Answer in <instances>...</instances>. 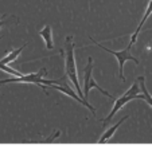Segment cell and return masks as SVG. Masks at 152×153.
<instances>
[{
	"label": "cell",
	"instance_id": "8fae6325",
	"mask_svg": "<svg viewBox=\"0 0 152 153\" xmlns=\"http://www.w3.org/2000/svg\"><path fill=\"white\" fill-rule=\"evenodd\" d=\"M137 81H139V83H140V89H142V93H143V95H144V98L143 100L145 101V102L148 103V105L152 108V95L150 94V91H148V89L145 87V83H144V76H139L137 78Z\"/></svg>",
	"mask_w": 152,
	"mask_h": 153
},
{
	"label": "cell",
	"instance_id": "9a60e30c",
	"mask_svg": "<svg viewBox=\"0 0 152 153\" xmlns=\"http://www.w3.org/2000/svg\"><path fill=\"white\" fill-rule=\"evenodd\" d=\"M0 39H1V36H0Z\"/></svg>",
	"mask_w": 152,
	"mask_h": 153
},
{
	"label": "cell",
	"instance_id": "4fadbf2b",
	"mask_svg": "<svg viewBox=\"0 0 152 153\" xmlns=\"http://www.w3.org/2000/svg\"><path fill=\"white\" fill-rule=\"evenodd\" d=\"M59 130H54V133H53V136H50L48 138H46V140H40V141H24V143H39V144H42V143H53L54 140H55L57 137H59Z\"/></svg>",
	"mask_w": 152,
	"mask_h": 153
},
{
	"label": "cell",
	"instance_id": "7a4b0ae2",
	"mask_svg": "<svg viewBox=\"0 0 152 153\" xmlns=\"http://www.w3.org/2000/svg\"><path fill=\"white\" fill-rule=\"evenodd\" d=\"M46 73H47V70H46L45 67H42V69H40L38 73L23 74V75H20V76H16V78H15V75H13L12 78L1 79V81H0V85H4V83H31V85H37V86H39L40 89H43V91L47 93L46 87L51 86V85L59 83V82H61V79H59V81L47 79V78H45Z\"/></svg>",
	"mask_w": 152,
	"mask_h": 153
},
{
	"label": "cell",
	"instance_id": "9c48e42d",
	"mask_svg": "<svg viewBox=\"0 0 152 153\" xmlns=\"http://www.w3.org/2000/svg\"><path fill=\"white\" fill-rule=\"evenodd\" d=\"M26 46H27V43L22 45L20 47H18V48H12L11 51H8V53L5 54V56H3V58L0 59V62H3V63H5V65H8V63H11V62H13L15 59H18V56L20 55L22 51L26 48Z\"/></svg>",
	"mask_w": 152,
	"mask_h": 153
},
{
	"label": "cell",
	"instance_id": "5b68a950",
	"mask_svg": "<svg viewBox=\"0 0 152 153\" xmlns=\"http://www.w3.org/2000/svg\"><path fill=\"white\" fill-rule=\"evenodd\" d=\"M90 39L93 40L94 45L98 46V47L101 48V50L107 51V53L112 54L113 56H116V59L118 61V75H120L121 81H125V76H124V63H125L127 61H133L136 65L139 63V59L135 58V56L131 54V48H132V46H129V45H128V47H127L125 50H121V51H113V50H110V48H107L105 46H102L101 43H97L96 40L93 39V38H90Z\"/></svg>",
	"mask_w": 152,
	"mask_h": 153
},
{
	"label": "cell",
	"instance_id": "5bb4252c",
	"mask_svg": "<svg viewBox=\"0 0 152 153\" xmlns=\"http://www.w3.org/2000/svg\"><path fill=\"white\" fill-rule=\"evenodd\" d=\"M4 24H5V20H4V19H0V30L4 27Z\"/></svg>",
	"mask_w": 152,
	"mask_h": 153
},
{
	"label": "cell",
	"instance_id": "30bf717a",
	"mask_svg": "<svg viewBox=\"0 0 152 153\" xmlns=\"http://www.w3.org/2000/svg\"><path fill=\"white\" fill-rule=\"evenodd\" d=\"M127 118H128V116L123 117V118H121V120H120V121H118V122H117V124H116V125H113V126H112V128H109V129H108V130H107V132H105V133H104V134H102V136H101V137H100L98 143H100V144H102V143H107V141H109V140H110V138H112V137H113V134H115V132H116V130H117V129H118V126H120V125H121V124H123V122H124V121H125V120H127Z\"/></svg>",
	"mask_w": 152,
	"mask_h": 153
},
{
	"label": "cell",
	"instance_id": "ba28073f",
	"mask_svg": "<svg viewBox=\"0 0 152 153\" xmlns=\"http://www.w3.org/2000/svg\"><path fill=\"white\" fill-rule=\"evenodd\" d=\"M151 13H152V0H150V3H148V7H147V10H145V13L143 15V18H142V20H140V24L137 26L136 31H135L133 34H132V36H131V42H129V46H133V45H135V42L137 40V35H139V32L142 31V28L144 27L145 22H147V19L151 16Z\"/></svg>",
	"mask_w": 152,
	"mask_h": 153
},
{
	"label": "cell",
	"instance_id": "3957f363",
	"mask_svg": "<svg viewBox=\"0 0 152 153\" xmlns=\"http://www.w3.org/2000/svg\"><path fill=\"white\" fill-rule=\"evenodd\" d=\"M140 91H142V89H140V83H139V81H136L128 90H127L125 93H124L123 95H121V97L115 98V105H113L110 113L105 117L104 124H108V122L113 118V116H115V114L117 113V111L120 110L124 105H125V103L131 102L132 100H143V98H144V95L140 94Z\"/></svg>",
	"mask_w": 152,
	"mask_h": 153
},
{
	"label": "cell",
	"instance_id": "8992f818",
	"mask_svg": "<svg viewBox=\"0 0 152 153\" xmlns=\"http://www.w3.org/2000/svg\"><path fill=\"white\" fill-rule=\"evenodd\" d=\"M51 89H55V90H58V91H61V93H63V94H66V95H69V97H72L73 100H75L77 102H80L81 105H83L85 108H88L89 110L92 111V113L96 116V109L93 108V106L90 105V103L88 102V100H85V98H82L81 95H77L74 91H73V89L69 86V85H66L65 82H59V83H55V85H51Z\"/></svg>",
	"mask_w": 152,
	"mask_h": 153
},
{
	"label": "cell",
	"instance_id": "52a82bcc",
	"mask_svg": "<svg viewBox=\"0 0 152 153\" xmlns=\"http://www.w3.org/2000/svg\"><path fill=\"white\" fill-rule=\"evenodd\" d=\"M38 35L43 39V42H45V45H46V48H47V50H53L54 40H53V28H51V26L46 24V26L38 32Z\"/></svg>",
	"mask_w": 152,
	"mask_h": 153
},
{
	"label": "cell",
	"instance_id": "7c38bea8",
	"mask_svg": "<svg viewBox=\"0 0 152 153\" xmlns=\"http://www.w3.org/2000/svg\"><path fill=\"white\" fill-rule=\"evenodd\" d=\"M0 70H1V71H4V73H7V74L15 75V76H20V75H23L20 71H18V70L12 69V67H10L8 65L3 63V62H0Z\"/></svg>",
	"mask_w": 152,
	"mask_h": 153
},
{
	"label": "cell",
	"instance_id": "277c9868",
	"mask_svg": "<svg viewBox=\"0 0 152 153\" xmlns=\"http://www.w3.org/2000/svg\"><path fill=\"white\" fill-rule=\"evenodd\" d=\"M92 89H97L100 93H102L104 95L109 97L110 100H115L110 93H108L107 90H104L96 81H94V78H93V59L89 56L88 65H86L85 69H83V97H85V100H88L89 91H90Z\"/></svg>",
	"mask_w": 152,
	"mask_h": 153
},
{
	"label": "cell",
	"instance_id": "6da1fadb",
	"mask_svg": "<svg viewBox=\"0 0 152 153\" xmlns=\"http://www.w3.org/2000/svg\"><path fill=\"white\" fill-rule=\"evenodd\" d=\"M74 43H73V36L69 35L66 38V42H65V51L62 53L65 54V73L69 76V79L73 82L77 93L83 97L82 90L80 89V81H78V73H77V65H75V56H74Z\"/></svg>",
	"mask_w": 152,
	"mask_h": 153
}]
</instances>
